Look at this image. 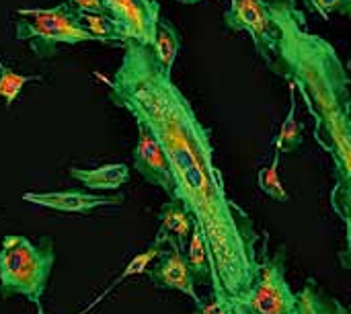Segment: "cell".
<instances>
[{"label":"cell","mask_w":351,"mask_h":314,"mask_svg":"<svg viewBox=\"0 0 351 314\" xmlns=\"http://www.w3.org/2000/svg\"><path fill=\"white\" fill-rule=\"evenodd\" d=\"M109 99L125 109L162 146L169 160L171 200L193 218L208 255V284L218 302L243 300L259 274L261 237L253 218L228 197L224 177L214 162L210 128L173 82L148 45L123 43L113 78L97 72Z\"/></svg>","instance_id":"obj_1"},{"label":"cell","mask_w":351,"mask_h":314,"mask_svg":"<svg viewBox=\"0 0 351 314\" xmlns=\"http://www.w3.org/2000/svg\"><path fill=\"white\" fill-rule=\"evenodd\" d=\"M278 29V51L269 72L292 82L313 121L315 140L331 156L335 187L331 206L348 226L351 200L350 74L337 49L308 31L298 0H265Z\"/></svg>","instance_id":"obj_2"},{"label":"cell","mask_w":351,"mask_h":314,"mask_svg":"<svg viewBox=\"0 0 351 314\" xmlns=\"http://www.w3.org/2000/svg\"><path fill=\"white\" fill-rule=\"evenodd\" d=\"M53 263L56 251L51 239H41L39 245H33L27 237H4L0 245V296L4 300L23 296L39 304Z\"/></svg>","instance_id":"obj_3"},{"label":"cell","mask_w":351,"mask_h":314,"mask_svg":"<svg viewBox=\"0 0 351 314\" xmlns=\"http://www.w3.org/2000/svg\"><path fill=\"white\" fill-rule=\"evenodd\" d=\"M16 16V39L29 41L37 58L56 56L60 45L95 41V37L80 27L76 10L68 2H60L49 8H19Z\"/></svg>","instance_id":"obj_4"},{"label":"cell","mask_w":351,"mask_h":314,"mask_svg":"<svg viewBox=\"0 0 351 314\" xmlns=\"http://www.w3.org/2000/svg\"><path fill=\"white\" fill-rule=\"evenodd\" d=\"M267 237L263 232L259 247V274L253 288L241 300L253 314H298L296 292L286 278L284 249L269 255Z\"/></svg>","instance_id":"obj_5"},{"label":"cell","mask_w":351,"mask_h":314,"mask_svg":"<svg viewBox=\"0 0 351 314\" xmlns=\"http://www.w3.org/2000/svg\"><path fill=\"white\" fill-rule=\"evenodd\" d=\"M224 23L230 31L249 33L257 56L267 68L271 66L278 51V29L265 0H230L224 10Z\"/></svg>","instance_id":"obj_6"},{"label":"cell","mask_w":351,"mask_h":314,"mask_svg":"<svg viewBox=\"0 0 351 314\" xmlns=\"http://www.w3.org/2000/svg\"><path fill=\"white\" fill-rule=\"evenodd\" d=\"M103 4L128 39L152 47L160 19L158 0H103Z\"/></svg>","instance_id":"obj_7"},{"label":"cell","mask_w":351,"mask_h":314,"mask_svg":"<svg viewBox=\"0 0 351 314\" xmlns=\"http://www.w3.org/2000/svg\"><path fill=\"white\" fill-rule=\"evenodd\" d=\"M156 263L146 269L148 280L158 288V290H175L185 296H189L193 302L199 300L195 292V276L191 274L185 255L177 249H162L158 257L154 259Z\"/></svg>","instance_id":"obj_8"},{"label":"cell","mask_w":351,"mask_h":314,"mask_svg":"<svg viewBox=\"0 0 351 314\" xmlns=\"http://www.w3.org/2000/svg\"><path fill=\"white\" fill-rule=\"evenodd\" d=\"M132 158H134V169L144 177V181H148L154 187H160L171 200L173 181H171L169 160L158 140L144 125H138V146L134 148Z\"/></svg>","instance_id":"obj_9"},{"label":"cell","mask_w":351,"mask_h":314,"mask_svg":"<svg viewBox=\"0 0 351 314\" xmlns=\"http://www.w3.org/2000/svg\"><path fill=\"white\" fill-rule=\"evenodd\" d=\"M25 202L37 204L41 208H49L66 214H88L103 206H119L123 204V193L117 195H95L88 191H51V193H25Z\"/></svg>","instance_id":"obj_10"},{"label":"cell","mask_w":351,"mask_h":314,"mask_svg":"<svg viewBox=\"0 0 351 314\" xmlns=\"http://www.w3.org/2000/svg\"><path fill=\"white\" fill-rule=\"evenodd\" d=\"M158 220H160V226L156 230L154 241L162 247H171V249L185 253V247L189 243L191 228H193V218L181 208L179 202L169 200L162 206Z\"/></svg>","instance_id":"obj_11"},{"label":"cell","mask_w":351,"mask_h":314,"mask_svg":"<svg viewBox=\"0 0 351 314\" xmlns=\"http://www.w3.org/2000/svg\"><path fill=\"white\" fill-rule=\"evenodd\" d=\"M68 173L82 187L97 189V191H113V189L123 187L130 181V169L125 165H117V162L115 165H103L97 169L70 167Z\"/></svg>","instance_id":"obj_12"},{"label":"cell","mask_w":351,"mask_h":314,"mask_svg":"<svg viewBox=\"0 0 351 314\" xmlns=\"http://www.w3.org/2000/svg\"><path fill=\"white\" fill-rule=\"evenodd\" d=\"M181 33L179 29L169 21V19H158V27H156V37H154V43H152V53H154V60L158 62V66L171 74L173 72V66H175V60L181 51Z\"/></svg>","instance_id":"obj_13"},{"label":"cell","mask_w":351,"mask_h":314,"mask_svg":"<svg viewBox=\"0 0 351 314\" xmlns=\"http://www.w3.org/2000/svg\"><path fill=\"white\" fill-rule=\"evenodd\" d=\"M80 27L88 31L97 43H107V45H121L128 41L123 29L119 23L109 14V12H76Z\"/></svg>","instance_id":"obj_14"},{"label":"cell","mask_w":351,"mask_h":314,"mask_svg":"<svg viewBox=\"0 0 351 314\" xmlns=\"http://www.w3.org/2000/svg\"><path fill=\"white\" fill-rule=\"evenodd\" d=\"M298 300V314H350V311L337 300L327 296L317 280L308 278L302 290L296 294Z\"/></svg>","instance_id":"obj_15"},{"label":"cell","mask_w":351,"mask_h":314,"mask_svg":"<svg viewBox=\"0 0 351 314\" xmlns=\"http://www.w3.org/2000/svg\"><path fill=\"white\" fill-rule=\"evenodd\" d=\"M290 84V109H288V115H286V119H284V123H282V128H280V132H278V136H276V140H274V146H276V150L280 152V154H292V152H296L300 146H302V125L296 121V88H294V84L292 82H288Z\"/></svg>","instance_id":"obj_16"},{"label":"cell","mask_w":351,"mask_h":314,"mask_svg":"<svg viewBox=\"0 0 351 314\" xmlns=\"http://www.w3.org/2000/svg\"><path fill=\"white\" fill-rule=\"evenodd\" d=\"M162 249H165V247H162V245H158V243L154 241V243H152V245H150V247H148L144 253H138V255H136V257H134V259L128 263V267H125V269H123V271H121V274H119V276H117V278H115L111 284H109V288H107V290H105L101 296H97V298H95V300H93V302H90L86 309H84V311H80L78 314L90 313L95 306H99V304H101V300H103L105 296H109V294H111L115 288H119V284H121L123 280H128V278H132V276H138V274H146V269L150 267V263H152V261L158 257V253H160Z\"/></svg>","instance_id":"obj_17"},{"label":"cell","mask_w":351,"mask_h":314,"mask_svg":"<svg viewBox=\"0 0 351 314\" xmlns=\"http://www.w3.org/2000/svg\"><path fill=\"white\" fill-rule=\"evenodd\" d=\"M185 251H187V253H183V255H185V261H187L191 274L195 276V280L208 282L210 267H208L206 245H204L202 232H199V228H197L195 224H193V228H191V237H189V243H187Z\"/></svg>","instance_id":"obj_18"},{"label":"cell","mask_w":351,"mask_h":314,"mask_svg":"<svg viewBox=\"0 0 351 314\" xmlns=\"http://www.w3.org/2000/svg\"><path fill=\"white\" fill-rule=\"evenodd\" d=\"M280 158H282V154L276 150L271 162L259 171V187H261V191H263L267 197H271V200H276V202H280V204H286V202H290V193L286 191V187H284V183H282V179H280V173H278V169H280Z\"/></svg>","instance_id":"obj_19"},{"label":"cell","mask_w":351,"mask_h":314,"mask_svg":"<svg viewBox=\"0 0 351 314\" xmlns=\"http://www.w3.org/2000/svg\"><path fill=\"white\" fill-rule=\"evenodd\" d=\"M39 80H41L39 74H21L0 62V97L4 99L6 107H10L16 101V97L23 93V88L29 82H39Z\"/></svg>","instance_id":"obj_20"},{"label":"cell","mask_w":351,"mask_h":314,"mask_svg":"<svg viewBox=\"0 0 351 314\" xmlns=\"http://www.w3.org/2000/svg\"><path fill=\"white\" fill-rule=\"evenodd\" d=\"M308 4L323 16L329 19L331 14H350L351 12V0H308Z\"/></svg>","instance_id":"obj_21"},{"label":"cell","mask_w":351,"mask_h":314,"mask_svg":"<svg viewBox=\"0 0 351 314\" xmlns=\"http://www.w3.org/2000/svg\"><path fill=\"white\" fill-rule=\"evenodd\" d=\"M76 12H107L103 0H68Z\"/></svg>","instance_id":"obj_22"},{"label":"cell","mask_w":351,"mask_h":314,"mask_svg":"<svg viewBox=\"0 0 351 314\" xmlns=\"http://www.w3.org/2000/svg\"><path fill=\"white\" fill-rule=\"evenodd\" d=\"M195 311L197 314H226V302H218V300L202 302V298H199L195 302Z\"/></svg>","instance_id":"obj_23"},{"label":"cell","mask_w":351,"mask_h":314,"mask_svg":"<svg viewBox=\"0 0 351 314\" xmlns=\"http://www.w3.org/2000/svg\"><path fill=\"white\" fill-rule=\"evenodd\" d=\"M226 314H253L241 300H228L226 302Z\"/></svg>","instance_id":"obj_24"},{"label":"cell","mask_w":351,"mask_h":314,"mask_svg":"<svg viewBox=\"0 0 351 314\" xmlns=\"http://www.w3.org/2000/svg\"><path fill=\"white\" fill-rule=\"evenodd\" d=\"M177 2H181V4H197L202 0H177Z\"/></svg>","instance_id":"obj_25"},{"label":"cell","mask_w":351,"mask_h":314,"mask_svg":"<svg viewBox=\"0 0 351 314\" xmlns=\"http://www.w3.org/2000/svg\"><path fill=\"white\" fill-rule=\"evenodd\" d=\"M35 306H37V314H47V313H45V311H43L41 302H39V304H35Z\"/></svg>","instance_id":"obj_26"}]
</instances>
